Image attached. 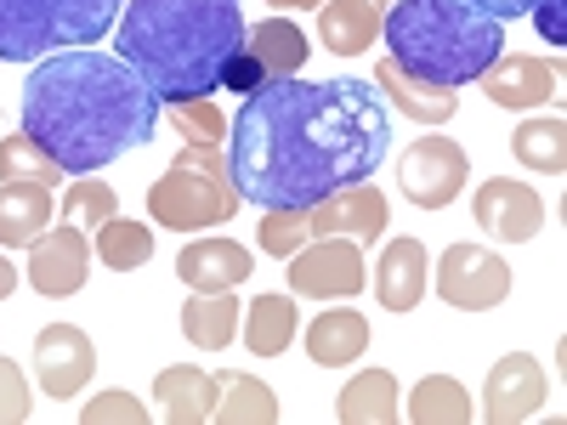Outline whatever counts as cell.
<instances>
[{"mask_svg":"<svg viewBox=\"0 0 567 425\" xmlns=\"http://www.w3.org/2000/svg\"><path fill=\"white\" fill-rule=\"evenodd\" d=\"M471 7H483L488 18L511 23V18H528V12H534V0H471Z\"/></svg>","mask_w":567,"mask_h":425,"instance_id":"f35d334b","label":"cell"},{"mask_svg":"<svg viewBox=\"0 0 567 425\" xmlns=\"http://www.w3.org/2000/svg\"><path fill=\"white\" fill-rule=\"evenodd\" d=\"M80 425H148V408L131 392H97L80 408Z\"/></svg>","mask_w":567,"mask_h":425,"instance_id":"e575fe53","label":"cell"},{"mask_svg":"<svg viewBox=\"0 0 567 425\" xmlns=\"http://www.w3.org/2000/svg\"><path fill=\"white\" fill-rule=\"evenodd\" d=\"M545 34V45H567V0H534V12H528Z\"/></svg>","mask_w":567,"mask_h":425,"instance_id":"74e56055","label":"cell"},{"mask_svg":"<svg viewBox=\"0 0 567 425\" xmlns=\"http://www.w3.org/2000/svg\"><path fill=\"white\" fill-rule=\"evenodd\" d=\"M171 125H176V136L194 142V148H221V142H227V114H221L210 97L171 103Z\"/></svg>","mask_w":567,"mask_h":425,"instance_id":"d6a6232c","label":"cell"},{"mask_svg":"<svg viewBox=\"0 0 567 425\" xmlns=\"http://www.w3.org/2000/svg\"><path fill=\"white\" fill-rule=\"evenodd\" d=\"M23 278L34 283L40 296H52V301L80 296L85 278H91V245H85V232H80L74 221H63V227H52V232H40V239L29 245Z\"/></svg>","mask_w":567,"mask_h":425,"instance_id":"7c38bea8","label":"cell"},{"mask_svg":"<svg viewBox=\"0 0 567 425\" xmlns=\"http://www.w3.org/2000/svg\"><path fill=\"white\" fill-rule=\"evenodd\" d=\"M120 216V194L109 182H91V176H80V182H69V194H63V221H74L80 232H91V227H103V221H114Z\"/></svg>","mask_w":567,"mask_h":425,"instance_id":"1f68e13d","label":"cell"},{"mask_svg":"<svg viewBox=\"0 0 567 425\" xmlns=\"http://www.w3.org/2000/svg\"><path fill=\"white\" fill-rule=\"evenodd\" d=\"M414 425H465L471 414V392L454 381V374H425V381L409 392V408H403Z\"/></svg>","mask_w":567,"mask_h":425,"instance_id":"f1b7e54d","label":"cell"},{"mask_svg":"<svg viewBox=\"0 0 567 425\" xmlns=\"http://www.w3.org/2000/svg\"><path fill=\"white\" fill-rule=\"evenodd\" d=\"M307 239H312V232H307V210H267L261 227H256V245H261L272 261H290Z\"/></svg>","mask_w":567,"mask_h":425,"instance_id":"836d02e7","label":"cell"},{"mask_svg":"<svg viewBox=\"0 0 567 425\" xmlns=\"http://www.w3.org/2000/svg\"><path fill=\"white\" fill-rule=\"evenodd\" d=\"M386 58L425 85H471L505 52V23L471 0H398L381 18Z\"/></svg>","mask_w":567,"mask_h":425,"instance_id":"277c9868","label":"cell"},{"mask_svg":"<svg viewBox=\"0 0 567 425\" xmlns=\"http://www.w3.org/2000/svg\"><path fill=\"white\" fill-rule=\"evenodd\" d=\"M369 278H374V301H381L386 312H414L425 283H432V256H425L420 239H392Z\"/></svg>","mask_w":567,"mask_h":425,"instance_id":"2e32d148","label":"cell"},{"mask_svg":"<svg viewBox=\"0 0 567 425\" xmlns=\"http://www.w3.org/2000/svg\"><path fill=\"white\" fill-rule=\"evenodd\" d=\"M245 52L267 69V80H296L307 69V34L290 23V18H267L256 29H245Z\"/></svg>","mask_w":567,"mask_h":425,"instance_id":"d4e9b609","label":"cell"},{"mask_svg":"<svg viewBox=\"0 0 567 425\" xmlns=\"http://www.w3.org/2000/svg\"><path fill=\"white\" fill-rule=\"evenodd\" d=\"M221 85H227V91H245V97H250V91H261V85H267V69H261V63H256V58L245 52V45H239V58L227 63Z\"/></svg>","mask_w":567,"mask_h":425,"instance_id":"8d00e7d4","label":"cell"},{"mask_svg":"<svg viewBox=\"0 0 567 425\" xmlns=\"http://www.w3.org/2000/svg\"><path fill=\"white\" fill-rule=\"evenodd\" d=\"M23 131L63 165V176H91L131 148H148L159 131V97L125 58L97 45L52 52L23 80Z\"/></svg>","mask_w":567,"mask_h":425,"instance_id":"7a4b0ae2","label":"cell"},{"mask_svg":"<svg viewBox=\"0 0 567 425\" xmlns=\"http://www.w3.org/2000/svg\"><path fill=\"white\" fill-rule=\"evenodd\" d=\"M386 221H392V205H386L381 187H369V182H352V187H341V194H329L307 210L312 239H358L363 250L386 232Z\"/></svg>","mask_w":567,"mask_h":425,"instance_id":"8fae6325","label":"cell"},{"mask_svg":"<svg viewBox=\"0 0 567 425\" xmlns=\"http://www.w3.org/2000/svg\"><path fill=\"white\" fill-rule=\"evenodd\" d=\"M374 7H392V0H374Z\"/></svg>","mask_w":567,"mask_h":425,"instance_id":"b9f144b4","label":"cell"},{"mask_svg":"<svg viewBox=\"0 0 567 425\" xmlns=\"http://www.w3.org/2000/svg\"><path fill=\"white\" fill-rule=\"evenodd\" d=\"M245 29L239 0H125L114 45L159 103H194L221 91Z\"/></svg>","mask_w":567,"mask_h":425,"instance_id":"3957f363","label":"cell"},{"mask_svg":"<svg viewBox=\"0 0 567 425\" xmlns=\"http://www.w3.org/2000/svg\"><path fill=\"white\" fill-rule=\"evenodd\" d=\"M250 250L233 245V239H194L182 256H176V278L187 290H239L250 278Z\"/></svg>","mask_w":567,"mask_h":425,"instance_id":"d6986e66","label":"cell"},{"mask_svg":"<svg viewBox=\"0 0 567 425\" xmlns=\"http://www.w3.org/2000/svg\"><path fill=\"white\" fill-rule=\"evenodd\" d=\"M278 397L267 381L256 374H221V392H216V425H278Z\"/></svg>","mask_w":567,"mask_h":425,"instance_id":"484cf974","label":"cell"},{"mask_svg":"<svg viewBox=\"0 0 567 425\" xmlns=\"http://www.w3.org/2000/svg\"><path fill=\"white\" fill-rule=\"evenodd\" d=\"M239 318H245V307L233 290H194V301L182 307V335L199 352H221L239 335Z\"/></svg>","mask_w":567,"mask_h":425,"instance_id":"cb8c5ba5","label":"cell"},{"mask_svg":"<svg viewBox=\"0 0 567 425\" xmlns=\"http://www.w3.org/2000/svg\"><path fill=\"white\" fill-rule=\"evenodd\" d=\"M239 323H245V346L256 357H278L296 341V301L290 296H256Z\"/></svg>","mask_w":567,"mask_h":425,"instance_id":"4316f807","label":"cell"},{"mask_svg":"<svg viewBox=\"0 0 567 425\" xmlns=\"http://www.w3.org/2000/svg\"><path fill=\"white\" fill-rule=\"evenodd\" d=\"M267 7H278V12H307V7H318V0H267Z\"/></svg>","mask_w":567,"mask_h":425,"instance_id":"60d3db41","label":"cell"},{"mask_svg":"<svg viewBox=\"0 0 567 425\" xmlns=\"http://www.w3.org/2000/svg\"><path fill=\"white\" fill-rule=\"evenodd\" d=\"M369 85H374V91H386V103H392L398 114H409L414 125H449V120L460 114V91H449V85H425V80L403 74L392 58L374 63V80H369Z\"/></svg>","mask_w":567,"mask_h":425,"instance_id":"e0dca14e","label":"cell"},{"mask_svg":"<svg viewBox=\"0 0 567 425\" xmlns=\"http://www.w3.org/2000/svg\"><path fill=\"white\" fill-rule=\"evenodd\" d=\"M0 182H40V187H52V182H63V165L45 154L29 131H18V136L0 142Z\"/></svg>","mask_w":567,"mask_h":425,"instance_id":"4dcf8cb0","label":"cell"},{"mask_svg":"<svg viewBox=\"0 0 567 425\" xmlns=\"http://www.w3.org/2000/svg\"><path fill=\"white\" fill-rule=\"evenodd\" d=\"M561 85V63L528 58V52H499L483 69V91L494 108H545Z\"/></svg>","mask_w":567,"mask_h":425,"instance_id":"9a60e30c","label":"cell"},{"mask_svg":"<svg viewBox=\"0 0 567 425\" xmlns=\"http://www.w3.org/2000/svg\"><path fill=\"white\" fill-rule=\"evenodd\" d=\"M239 182H233V165L221 148H187L165 165V176L148 187V216L154 227L171 232H205V227H227L239 216Z\"/></svg>","mask_w":567,"mask_h":425,"instance_id":"8992f818","label":"cell"},{"mask_svg":"<svg viewBox=\"0 0 567 425\" xmlns=\"http://www.w3.org/2000/svg\"><path fill=\"white\" fill-rule=\"evenodd\" d=\"M392 148L381 91L336 80H267L227 125V165L239 199L261 210H312L318 199L369 182Z\"/></svg>","mask_w":567,"mask_h":425,"instance_id":"6da1fadb","label":"cell"},{"mask_svg":"<svg viewBox=\"0 0 567 425\" xmlns=\"http://www.w3.org/2000/svg\"><path fill=\"white\" fill-rule=\"evenodd\" d=\"M550 397V381L545 369L528 357V352H505L494 369H488V386H483V414L494 425H523L545 408Z\"/></svg>","mask_w":567,"mask_h":425,"instance_id":"5bb4252c","label":"cell"},{"mask_svg":"<svg viewBox=\"0 0 567 425\" xmlns=\"http://www.w3.org/2000/svg\"><path fill=\"white\" fill-rule=\"evenodd\" d=\"M471 216H477L483 232H494L499 245H528L539 239L545 227V199L534 194L528 182H511V176H488L471 199Z\"/></svg>","mask_w":567,"mask_h":425,"instance_id":"4fadbf2b","label":"cell"},{"mask_svg":"<svg viewBox=\"0 0 567 425\" xmlns=\"http://www.w3.org/2000/svg\"><path fill=\"white\" fill-rule=\"evenodd\" d=\"M369 318L363 312H352V307H336V312H318L312 323H307V357L318 363V369H347V363H358L363 352H369Z\"/></svg>","mask_w":567,"mask_h":425,"instance_id":"44dd1931","label":"cell"},{"mask_svg":"<svg viewBox=\"0 0 567 425\" xmlns=\"http://www.w3.org/2000/svg\"><path fill=\"white\" fill-rule=\"evenodd\" d=\"M432 283L454 312H494L511 296V261L483 245H449L432 267Z\"/></svg>","mask_w":567,"mask_h":425,"instance_id":"52a82bcc","label":"cell"},{"mask_svg":"<svg viewBox=\"0 0 567 425\" xmlns=\"http://www.w3.org/2000/svg\"><path fill=\"white\" fill-rule=\"evenodd\" d=\"M125 0H0V63H40L114 34Z\"/></svg>","mask_w":567,"mask_h":425,"instance_id":"5b68a950","label":"cell"},{"mask_svg":"<svg viewBox=\"0 0 567 425\" xmlns=\"http://www.w3.org/2000/svg\"><path fill=\"white\" fill-rule=\"evenodd\" d=\"M97 261L114 267V272H136V267H148L154 261V227H142V221H103L97 227Z\"/></svg>","mask_w":567,"mask_h":425,"instance_id":"f546056e","label":"cell"},{"mask_svg":"<svg viewBox=\"0 0 567 425\" xmlns=\"http://www.w3.org/2000/svg\"><path fill=\"white\" fill-rule=\"evenodd\" d=\"M216 392H221V374L194 369V363H176V369L154 374V397H159L171 425H205V419H216Z\"/></svg>","mask_w":567,"mask_h":425,"instance_id":"ac0fdd59","label":"cell"},{"mask_svg":"<svg viewBox=\"0 0 567 425\" xmlns=\"http://www.w3.org/2000/svg\"><path fill=\"white\" fill-rule=\"evenodd\" d=\"M363 278H369V267H363V245L358 239H307L290 256V290L312 296V301L358 296Z\"/></svg>","mask_w":567,"mask_h":425,"instance_id":"9c48e42d","label":"cell"},{"mask_svg":"<svg viewBox=\"0 0 567 425\" xmlns=\"http://www.w3.org/2000/svg\"><path fill=\"white\" fill-rule=\"evenodd\" d=\"M12 290H18V267L7 261V250H0V301H7Z\"/></svg>","mask_w":567,"mask_h":425,"instance_id":"ab89813d","label":"cell"},{"mask_svg":"<svg viewBox=\"0 0 567 425\" xmlns=\"http://www.w3.org/2000/svg\"><path fill=\"white\" fill-rule=\"evenodd\" d=\"M336 419L341 425H398L403 403H398V374L392 369H363L341 386L336 397Z\"/></svg>","mask_w":567,"mask_h":425,"instance_id":"603a6c76","label":"cell"},{"mask_svg":"<svg viewBox=\"0 0 567 425\" xmlns=\"http://www.w3.org/2000/svg\"><path fill=\"white\" fill-rule=\"evenodd\" d=\"M97 374V346L74 323H45L34 335V381L52 403H74L85 381Z\"/></svg>","mask_w":567,"mask_h":425,"instance_id":"30bf717a","label":"cell"},{"mask_svg":"<svg viewBox=\"0 0 567 425\" xmlns=\"http://www.w3.org/2000/svg\"><path fill=\"white\" fill-rule=\"evenodd\" d=\"M381 7L374 0H323L318 12V40L329 45L336 58H363L381 45Z\"/></svg>","mask_w":567,"mask_h":425,"instance_id":"ffe728a7","label":"cell"},{"mask_svg":"<svg viewBox=\"0 0 567 425\" xmlns=\"http://www.w3.org/2000/svg\"><path fill=\"white\" fill-rule=\"evenodd\" d=\"M52 187L40 182H0V250H29L52 227Z\"/></svg>","mask_w":567,"mask_h":425,"instance_id":"7402d4cb","label":"cell"},{"mask_svg":"<svg viewBox=\"0 0 567 425\" xmlns=\"http://www.w3.org/2000/svg\"><path fill=\"white\" fill-rule=\"evenodd\" d=\"M471 182V159L454 136H420L414 148L398 159V187L409 194V205L420 210H443L465 194Z\"/></svg>","mask_w":567,"mask_h":425,"instance_id":"ba28073f","label":"cell"},{"mask_svg":"<svg viewBox=\"0 0 567 425\" xmlns=\"http://www.w3.org/2000/svg\"><path fill=\"white\" fill-rule=\"evenodd\" d=\"M34 414L29 403V381H23V369L12 357H0V425H23Z\"/></svg>","mask_w":567,"mask_h":425,"instance_id":"d590c367","label":"cell"},{"mask_svg":"<svg viewBox=\"0 0 567 425\" xmlns=\"http://www.w3.org/2000/svg\"><path fill=\"white\" fill-rule=\"evenodd\" d=\"M511 154L516 165H528L539 176H561L567 170V120L550 114V120H523L511 131Z\"/></svg>","mask_w":567,"mask_h":425,"instance_id":"83f0119b","label":"cell"}]
</instances>
